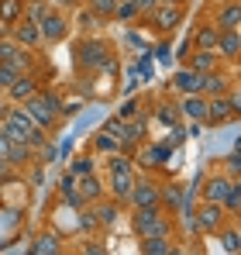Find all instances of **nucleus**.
<instances>
[{
  "instance_id": "nucleus-1",
  "label": "nucleus",
  "mask_w": 241,
  "mask_h": 255,
  "mask_svg": "<svg viewBox=\"0 0 241 255\" xmlns=\"http://www.w3.org/2000/svg\"><path fill=\"white\" fill-rule=\"evenodd\" d=\"M131 231H134L138 242L141 238H155V235L172 238L176 235V221H172V214H165L162 207H134L131 211Z\"/></svg>"
},
{
  "instance_id": "nucleus-2",
  "label": "nucleus",
  "mask_w": 241,
  "mask_h": 255,
  "mask_svg": "<svg viewBox=\"0 0 241 255\" xmlns=\"http://www.w3.org/2000/svg\"><path fill=\"white\" fill-rule=\"evenodd\" d=\"M111 59H114V55H111V45L104 42V38L86 35V38L76 45V66H80V73H100V69H107Z\"/></svg>"
},
{
  "instance_id": "nucleus-3",
  "label": "nucleus",
  "mask_w": 241,
  "mask_h": 255,
  "mask_svg": "<svg viewBox=\"0 0 241 255\" xmlns=\"http://www.w3.org/2000/svg\"><path fill=\"white\" fill-rule=\"evenodd\" d=\"M183 17H186V10H183V3H162L152 10V14H145V24L152 28V31H159V35H172L179 24H183Z\"/></svg>"
},
{
  "instance_id": "nucleus-4",
  "label": "nucleus",
  "mask_w": 241,
  "mask_h": 255,
  "mask_svg": "<svg viewBox=\"0 0 241 255\" xmlns=\"http://www.w3.org/2000/svg\"><path fill=\"white\" fill-rule=\"evenodd\" d=\"M231 214L224 211V204H214V200H200V207L193 214L197 221V235H217L224 224H228Z\"/></svg>"
},
{
  "instance_id": "nucleus-5",
  "label": "nucleus",
  "mask_w": 241,
  "mask_h": 255,
  "mask_svg": "<svg viewBox=\"0 0 241 255\" xmlns=\"http://www.w3.org/2000/svg\"><path fill=\"white\" fill-rule=\"evenodd\" d=\"M41 38L45 45H55L62 42L66 35H69V28H73V21H69V10H59V7H48L45 10V17H41Z\"/></svg>"
},
{
  "instance_id": "nucleus-6",
  "label": "nucleus",
  "mask_w": 241,
  "mask_h": 255,
  "mask_svg": "<svg viewBox=\"0 0 241 255\" xmlns=\"http://www.w3.org/2000/svg\"><path fill=\"white\" fill-rule=\"evenodd\" d=\"M127 207H131V211H134V207H159V179L138 176V179H134V190H131V197H127Z\"/></svg>"
},
{
  "instance_id": "nucleus-7",
  "label": "nucleus",
  "mask_w": 241,
  "mask_h": 255,
  "mask_svg": "<svg viewBox=\"0 0 241 255\" xmlns=\"http://www.w3.org/2000/svg\"><path fill=\"white\" fill-rule=\"evenodd\" d=\"M24 111H28V114H31V121H35L38 128H45V131H52V128L62 121V114H59L55 107H48V104L41 100V93H35L31 100H24Z\"/></svg>"
},
{
  "instance_id": "nucleus-8",
  "label": "nucleus",
  "mask_w": 241,
  "mask_h": 255,
  "mask_svg": "<svg viewBox=\"0 0 241 255\" xmlns=\"http://www.w3.org/2000/svg\"><path fill=\"white\" fill-rule=\"evenodd\" d=\"M134 179L138 172L134 169H118V172H107V197H114L120 204H127L131 190H134Z\"/></svg>"
},
{
  "instance_id": "nucleus-9",
  "label": "nucleus",
  "mask_w": 241,
  "mask_h": 255,
  "mask_svg": "<svg viewBox=\"0 0 241 255\" xmlns=\"http://www.w3.org/2000/svg\"><path fill=\"white\" fill-rule=\"evenodd\" d=\"M38 90H41V86H38V76H35V73H21L14 83L7 86V93H3V97H7L10 104H24V100H31Z\"/></svg>"
},
{
  "instance_id": "nucleus-10",
  "label": "nucleus",
  "mask_w": 241,
  "mask_h": 255,
  "mask_svg": "<svg viewBox=\"0 0 241 255\" xmlns=\"http://www.w3.org/2000/svg\"><path fill=\"white\" fill-rule=\"evenodd\" d=\"M179 111H183V121H197V125H207V97L203 93H183L179 100Z\"/></svg>"
},
{
  "instance_id": "nucleus-11",
  "label": "nucleus",
  "mask_w": 241,
  "mask_h": 255,
  "mask_svg": "<svg viewBox=\"0 0 241 255\" xmlns=\"http://www.w3.org/2000/svg\"><path fill=\"white\" fill-rule=\"evenodd\" d=\"M231 176L228 172H210L207 179H203V186H200V193H203V200H214V204H224V197H228V190H231Z\"/></svg>"
},
{
  "instance_id": "nucleus-12",
  "label": "nucleus",
  "mask_w": 241,
  "mask_h": 255,
  "mask_svg": "<svg viewBox=\"0 0 241 255\" xmlns=\"http://www.w3.org/2000/svg\"><path fill=\"white\" fill-rule=\"evenodd\" d=\"M169 90L179 93V97H183V93H203V73H193V69L186 66V69H179V73L169 80Z\"/></svg>"
},
{
  "instance_id": "nucleus-13",
  "label": "nucleus",
  "mask_w": 241,
  "mask_h": 255,
  "mask_svg": "<svg viewBox=\"0 0 241 255\" xmlns=\"http://www.w3.org/2000/svg\"><path fill=\"white\" fill-rule=\"evenodd\" d=\"M231 118H235V111H231L228 93H221V97H207V125L217 128V125H228Z\"/></svg>"
},
{
  "instance_id": "nucleus-14",
  "label": "nucleus",
  "mask_w": 241,
  "mask_h": 255,
  "mask_svg": "<svg viewBox=\"0 0 241 255\" xmlns=\"http://www.w3.org/2000/svg\"><path fill=\"white\" fill-rule=\"evenodd\" d=\"M183 197H186V193H183L179 183H172V179H169V183H159V207L165 214L176 217V214L183 211Z\"/></svg>"
},
{
  "instance_id": "nucleus-15",
  "label": "nucleus",
  "mask_w": 241,
  "mask_h": 255,
  "mask_svg": "<svg viewBox=\"0 0 241 255\" xmlns=\"http://www.w3.org/2000/svg\"><path fill=\"white\" fill-rule=\"evenodd\" d=\"M10 35H14V42L24 45V48H38L45 38H41V28L35 21H28V17H21L17 24H10Z\"/></svg>"
},
{
  "instance_id": "nucleus-16",
  "label": "nucleus",
  "mask_w": 241,
  "mask_h": 255,
  "mask_svg": "<svg viewBox=\"0 0 241 255\" xmlns=\"http://www.w3.org/2000/svg\"><path fill=\"white\" fill-rule=\"evenodd\" d=\"M214 24L221 31H231L241 24V0H224L217 10H214Z\"/></svg>"
},
{
  "instance_id": "nucleus-17",
  "label": "nucleus",
  "mask_w": 241,
  "mask_h": 255,
  "mask_svg": "<svg viewBox=\"0 0 241 255\" xmlns=\"http://www.w3.org/2000/svg\"><path fill=\"white\" fill-rule=\"evenodd\" d=\"M183 59H186V66H190L193 73H214V69H221V55H217V52L193 48V52H186Z\"/></svg>"
},
{
  "instance_id": "nucleus-18",
  "label": "nucleus",
  "mask_w": 241,
  "mask_h": 255,
  "mask_svg": "<svg viewBox=\"0 0 241 255\" xmlns=\"http://www.w3.org/2000/svg\"><path fill=\"white\" fill-rule=\"evenodd\" d=\"M93 207V214H97V221H100V228H114L120 217V200H114V197H100L97 204H90Z\"/></svg>"
},
{
  "instance_id": "nucleus-19",
  "label": "nucleus",
  "mask_w": 241,
  "mask_h": 255,
  "mask_svg": "<svg viewBox=\"0 0 241 255\" xmlns=\"http://www.w3.org/2000/svg\"><path fill=\"white\" fill-rule=\"evenodd\" d=\"M7 162L14 169H28L31 162H38V152L28 145V141H10V152H7Z\"/></svg>"
},
{
  "instance_id": "nucleus-20",
  "label": "nucleus",
  "mask_w": 241,
  "mask_h": 255,
  "mask_svg": "<svg viewBox=\"0 0 241 255\" xmlns=\"http://www.w3.org/2000/svg\"><path fill=\"white\" fill-rule=\"evenodd\" d=\"M152 118H155L159 125H165V128L183 125V111H179V104H176V100H159V104H155V111H152Z\"/></svg>"
},
{
  "instance_id": "nucleus-21",
  "label": "nucleus",
  "mask_w": 241,
  "mask_h": 255,
  "mask_svg": "<svg viewBox=\"0 0 241 255\" xmlns=\"http://www.w3.org/2000/svg\"><path fill=\"white\" fill-rule=\"evenodd\" d=\"M31 252H35V255H59V252H66L62 235H59V231H41L38 238H35V245H31Z\"/></svg>"
},
{
  "instance_id": "nucleus-22",
  "label": "nucleus",
  "mask_w": 241,
  "mask_h": 255,
  "mask_svg": "<svg viewBox=\"0 0 241 255\" xmlns=\"http://www.w3.org/2000/svg\"><path fill=\"white\" fill-rule=\"evenodd\" d=\"M80 193L86 197V204H97L100 197H107V183H104L97 172H90V176L80 179Z\"/></svg>"
},
{
  "instance_id": "nucleus-23",
  "label": "nucleus",
  "mask_w": 241,
  "mask_h": 255,
  "mask_svg": "<svg viewBox=\"0 0 241 255\" xmlns=\"http://www.w3.org/2000/svg\"><path fill=\"white\" fill-rule=\"evenodd\" d=\"M217 38H221V28H217V24H200V28L193 31V48L217 52Z\"/></svg>"
},
{
  "instance_id": "nucleus-24",
  "label": "nucleus",
  "mask_w": 241,
  "mask_h": 255,
  "mask_svg": "<svg viewBox=\"0 0 241 255\" xmlns=\"http://www.w3.org/2000/svg\"><path fill=\"white\" fill-rule=\"evenodd\" d=\"M217 55L221 59H241V35L231 28V31H221L217 38Z\"/></svg>"
},
{
  "instance_id": "nucleus-25",
  "label": "nucleus",
  "mask_w": 241,
  "mask_h": 255,
  "mask_svg": "<svg viewBox=\"0 0 241 255\" xmlns=\"http://www.w3.org/2000/svg\"><path fill=\"white\" fill-rule=\"evenodd\" d=\"M228 90H231V76H224L221 69L203 73V97H221V93H228Z\"/></svg>"
},
{
  "instance_id": "nucleus-26",
  "label": "nucleus",
  "mask_w": 241,
  "mask_h": 255,
  "mask_svg": "<svg viewBox=\"0 0 241 255\" xmlns=\"http://www.w3.org/2000/svg\"><path fill=\"white\" fill-rule=\"evenodd\" d=\"M141 252L145 255H172V252H179V245L172 238H165V235H155V238H141Z\"/></svg>"
},
{
  "instance_id": "nucleus-27",
  "label": "nucleus",
  "mask_w": 241,
  "mask_h": 255,
  "mask_svg": "<svg viewBox=\"0 0 241 255\" xmlns=\"http://www.w3.org/2000/svg\"><path fill=\"white\" fill-rule=\"evenodd\" d=\"M24 17V0H0V24H17Z\"/></svg>"
},
{
  "instance_id": "nucleus-28",
  "label": "nucleus",
  "mask_w": 241,
  "mask_h": 255,
  "mask_svg": "<svg viewBox=\"0 0 241 255\" xmlns=\"http://www.w3.org/2000/svg\"><path fill=\"white\" fill-rule=\"evenodd\" d=\"M217 238H221V249L224 252H231V255H241V231H238V224H224L221 231H217Z\"/></svg>"
},
{
  "instance_id": "nucleus-29",
  "label": "nucleus",
  "mask_w": 241,
  "mask_h": 255,
  "mask_svg": "<svg viewBox=\"0 0 241 255\" xmlns=\"http://www.w3.org/2000/svg\"><path fill=\"white\" fill-rule=\"evenodd\" d=\"M114 21H120V24H138V21H141V10H138V3H134V0H118Z\"/></svg>"
},
{
  "instance_id": "nucleus-30",
  "label": "nucleus",
  "mask_w": 241,
  "mask_h": 255,
  "mask_svg": "<svg viewBox=\"0 0 241 255\" xmlns=\"http://www.w3.org/2000/svg\"><path fill=\"white\" fill-rule=\"evenodd\" d=\"M224 211L241 221V179L231 183V190H228V197H224Z\"/></svg>"
},
{
  "instance_id": "nucleus-31",
  "label": "nucleus",
  "mask_w": 241,
  "mask_h": 255,
  "mask_svg": "<svg viewBox=\"0 0 241 255\" xmlns=\"http://www.w3.org/2000/svg\"><path fill=\"white\" fill-rule=\"evenodd\" d=\"M93 148H97V152H104V155H111V152H120V141L114 138V134L100 131V134L93 138Z\"/></svg>"
},
{
  "instance_id": "nucleus-32",
  "label": "nucleus",
  "mask_w": 241,
  "mask_h": 255,
  "mask_svg": "<svg viewBox=\"0 0 241 255\" xmlns=\"http://www.w3.org/2000/svg\"><path fill=\"white\" fill-rule=\"evenodd\" d=\"M100 24H104V17H100V14H93V10L83 3V7H80V28L86 31V35H90V31H97Z\"/></svg>"
},
{
  "instance_id": "nucleus-33",
  "label": "nucleus",
  "mask_w": 241,
  "mask_h": 255,
  "mask_svg": "<svg viewBox=\"0 0 241 255\" xmlns=\"http://www.w3.org/2000/svg\"><path fill=\"white\" fill-rule=\"evenodd\" d=\"M69 172H73L76 179H83V176H90V172H97V162H93L90 155H76V159H73V166H69Z\"/></svg>"
},
{
  "instance_id": "nucleus-34",
  "label": "nucleus",
  "mask_w": 241,
  "mask_h": 255,
  "mask_svg": "<svg viewBox=\"0 0 241 255\" xmlns=\"http://www.w3.org/2000/svg\"><path fill=\"white\" fill-rule=\"evenodd\" d=\"M21 48H24V45L14 42V35H3V38H0V62H14V55H17Z\"/></svg>"
},
{
  "instance_id": "nucleus-35",
  "label": "nucleus",
  "mask_w": 241,
  "mask_h": 255,
  "mask_svg": "<svg viewBox=\"0 0 241 255\" xmlns=\"http://www.w3.org/2000/svg\"><path fill=\"white\" fill-rule=\"evenodd\" d=\"M165 155H169V141H165V145H152V148L141 155V162H145V166H162Z\"/></svg>"
},
{
  "instance_id": "nucleus-36",
  "label": "nucleus",
  "mask_w": 241,
  "mask_h": 255,
  "mask_svg": "<svg viewBox=\"0 0 241 255\" xmlns=\"http://www.w3.org/2000/svg\"><path fill=\"white\" fill-rule=\"evenodd\" d=\"M86 7L107 21V17H114V10H118V0H86Z\"/></svg>"
},
{
  "instance_id": "nucleus-37",
  "label": "nucleus",
  "mask_w": 241,
  "mask_h": 255,
  "mask_svg": "<svg viewBox=\"0 0 241 255\" xmlns=\"http://www.w3.org/2000/svg\"><path fill=\"white\" fill-rule=\"evenodd\" d=\"M17 76H21V69L14 62H0V93H7V86L14 83Z\"/></svg>"
},
{
  "instance_id": "nucleus-38",
  "label": "nucleus",
  "mask_w": 241,
  "mask_h": 255,
  "mask_svg": "<svg viewBox=\"0 0 241 255\" xmlns=\"http://www.w3.org/2000/svg\"><path fill=\"white\" fill-rule=\"evenodd\" d=\"M52 3L48 0H38V3H24V17L28 21H35V24H41V17H45V10H48Z\"/></svg>"
},
{
  "instance_id": "nucleus-39",
  "label": "nucleus",
  "mask_w": 241,
  "mask_h": 255,
  "mask_svg": "<svg viewBox=\"0 0 241 255\" xmlns=\"http://www.w3.org/2000/svg\"><path fill=\"white\" fill-rule=\"evenodd\" d=\"M38 93H41V100H45L48 107H55V111L66 118V100H62V93H55V90H38Z\"/></svg>"
},
{
  "instance_id": "nucleus-40",
  "label": "nucleus",
  "mask_w": 241,
  "mask_h": 255,
  "mask_svg": "<svg viewBox=\"0 0 241 255\" xmlns=\"http://www.w3.org/2000/svg\"><path fill=\"white\" fill-rule=\"evenodd\" d=\"M141 114V100H124L118 107V118L120 121H131V118H138Z\"/></svg>"
},
{
  "instance_id": "nucleus-41",
  "label": "nucleus",
  "mask_w": 241,
  "mask_h": 255,
  "mask_svg": "<svg viewBox=\"0 0 241 255\" xmlns=\"http://www.w3.org/2000/svg\"><path fill=\"white\" fill-rule=\"evenodd\" d=\"M224 172H228L231 179H241V155L238 152H231V155L224 159Z\"/></svg>"
},
{
  "instance_id": "nucleus-42",
  "label": "nucleus",
  "mask_w": 241,
  "mask_h": 255,
  "mask_svg": "<svg viewBox=\"0 0 241 255\" xmlns=\"http://www.w3.org/2000/svg\"><path fill=\"white\" fill-rule=\"evenodd\" d=\"M228 100H231V111H235V118H241V83H235L228 90Z\"/></svg>"
},
{
  "instance_id": "nucleus-43",
  "label": "nucleus",
  "mask_w": 241,
  "mask_h": 255,
  "mask_svg": "<svg viewBox=\"0 0 241 255\" xmlns=\"http://www.w3.org/2000/svg\"><path fill=\"white\" fill-rule=\"evenodd\" d=\"M52 7H59V10H80L86 0H48Z\"/></svg>"
},
{
  "instance_id": "nucleus-44",
  "label": "nucleus",
  "mask_w": 241,
  "mask_h": 255,
  "mask_svg": "<svg viewBox=\"0 0 241 255\" xmlns=\"http://www.w3.org/2000/svg\"><path fill=\"white\" fill-rule=\"evenodd\" d=\"M28 183H31V186H41V183H45V169H41V166H35V162H31V166H28Z\"/></svg>"
},
{
  "instance_id": "nucleus-45",
  "label": "nucleus",
  "mask_w": 241,
  "mask_h": 255,
  "mask_svg": "<svg viewBox=\"0 0 241 255\" xmlns=\"http://www.w3.org/2000/svg\"><path fill=\"white\" fill-rule=\"evenodd\" d=\"M38 152H41V162H45V166H48V162H55V152H59V148H55V145H52V141H45V145H41Z\"/></svg>"
},
{
  "instance_id": "nucleus-46",
  "label": "nucleus",
  "mask_w": 241,
  "mask_h": 255,
  "mask_svg": "<svg viewBox=\"0 0 241 255\" xmlns=\"http://www.w3.org/2000/svg\"><path fill=\"white\" fill-rule=\"evenodd\" d=\"M134 3H138V10H141V17H145V14H152V10L159 7V0H134Z\"/></svg>"
},
{
  "instance_id": "nucleus-47",
  "label": "nucleus",
  "mask_w": 241,
  "mask_h": 255,
  "mask_svg": "<svg viewBox=\"0 0 241 255\" xmlns=\"http://www.w3.org/2000/svg\"><path fill=\"white\" fill-rule=\"evenodd\" d=\"M235 152H238V155H241V138H238V141H235Z\"/></svg>"
},
{
  "instance_id": "nucleus-48",
  "label": "nucleus",
  "mask_w": 241,
  "mask_h": 255,
  "mask_svg": "<svg viewBox=\"0 0 241 255\" xmlns=\"http://www.w3.org/2000/svg\"><path fill=\"white\" fill-rule=\"evenodd\" d=\"M162 3H186V0H162Z\"/></svg>"
},
{
  "instance_id": "nucleus-49",
  "label": "nucleus",
  "mask_w": 241,
  "mask_h": 255,
  "mask_svg": "<svg viewBox=\"0 0 241 255\" xmlns=\"http://www.w3.org/2000/svg\"><path fill=\"white\" fill-rule=\"evenodd\" d=\"M238 231H241V221H238Z\"/></svg>"
}]
</instances>
